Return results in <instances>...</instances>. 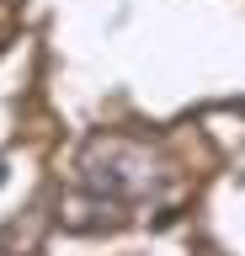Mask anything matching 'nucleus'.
<instances>
[{
  "mask_svg": "<svg viewBox=\"0 0 245 256\" xmlns=\"http://www.w3.org/2000/svg\"><path fill=\"white\" fill-rule=\"evenodd\" d=\"M0 182H5V166H0Z\"/></svg>",
  "mask_w": 245,
  "mask_h": 256,
  "instance_id": "obj_2",
  "label": "nucleus"
},
{
  "mask_svg": "<svg viewBox=\"0 0 245 256\" xmlns=\"http://www.w3.org/2000/svg\"><path fill=\"white\" fill-rule=\"evenodd\" d=\"M80 171H85V187L101 192L107 203H128V198L149 192V182H155L149 155H139V150L123 144V139H96Z\"/></svg>",
  "mask_w": 245,
  "mask_h": 256,
  "instance_id": "obj_1",
  "label": "nucleus"
}]
</instances>
